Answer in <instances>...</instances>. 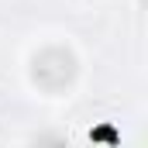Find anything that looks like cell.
Here are the masks:
<instances>
[{"label": "cell", "instance_id": "6da1fadb", "mask_svg": "<svg viewBox=\"0 0 148 148\" xmlns=\"http://www.w3.org/2000/svg\"><path fill=\"white\" fill-rule=\"evenodd\" d=\"M76 73H79V59L69 45H45L31 59V83L48 97H62V90L73 86Z\"/></svg>", "mask_w": 148, "mask_h": 148}]
</instances>
